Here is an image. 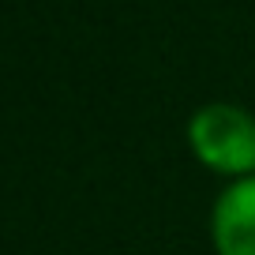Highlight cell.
Wrapping results in <instances>:
<instances>
[{"mask_svg":"<svg viewBox=\"0 0 255 255\" xmlns=\"http://www.w3.org/2000/svg\"><path fill=\"white\" fill-rule=\"evenodd\" d=\"M218 255H255V173L237 176L214 203Z\"/></svg>","mask_w":255,"mask_h":255,"instance_id":"7a4b0ae2","label":"cell"},{"mask_svg":"<svg viewBox=\"0 0 255 255\" xmlns=\"http://www.w3.org/2000/svg\"><path fill=\"white\" fill-rule=\"evenodd\" d=\"M191 146L207 165L222 173H255V117L240 105L214 102L191 117Z\"/></svg>","mask_w":255,"mask_h":255,"instance_id":"6da1fadb","label":"cell"}]
</instances>
